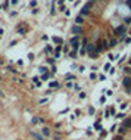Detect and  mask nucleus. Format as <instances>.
<instances>
[{
	"instance_id": "obj_9",
	"label": "nucleus",
	"mask_w": 131,
	"mask_h": 140,
	"mask_svg": "<svg viewBox=\"0 0 131 140\" xmlns=\"http://www.w3.org/2000/svg\"><path fill=\"white\" fill-rule=\"evenodd\" d=\"M93 49H94V46H93V44H89V50H90V52H91Z\"/></svg>"
},
{
	"instance_id": "obj_7",
	"label": "nucleus",
	"mask_w": 131,
	"mask_h": 140,
	"mask_svg": "<svg viewBox=\"0 0 131 140\" xmlns=\"http://www.w3.org/2000/svg\"><path fill=\"white\" fill-rule=\"evenodd\" d=\"M80 31H81L80 27H74V32H80Z\"/></svg>"
},
{
	"instance_id": "obj_8",
	"label": "nucleus",
	"mask_w": 131,
	"mask_h": 140,
	"mask_svg": "<svg viewBox=\"0 0 131 140\" xmlns=\"http://www.w3.org/2000/svg\"><path fill=\"white\" fill-rule=\"evenodd\" d=\"M43 133H44L46 134V136H49V134H50V133H49V130H47V128L44 127V128H43Z\"/></svg>"
},
{
	"instance_id": "obj_10",
	"label": "nucleus",
	"mask_w": 131,
	"mask_h": 140,
	"mask_svg": "<svg viewBox=\"0 0 131 140\" xmlns=\"http://www.w3.org/2000/svg\"><path fill=\"white\" fill-rule=\"evenodd\" d=\"M2 34H3V30H0V37H2Z\"/></svg>"
},
{
	"instance_id": "obj_2",
	"label": "nucleus",
	"mask_w": 131,
	"mask_h": 140,
	"mask_svg": "<svg viewBox=\"0 0 131 140\" xmlns=\"http://www.w3.org/2000/svg\"><path fill=\"white\" fill-rule=\"evenodd\" d=\"M124 86L125 87H131V78H125V80H124Z\"/></svg>"
},
{
	"instance_id": "obj_6",
	"label": "nucleus",
	"mask_w": 131,
	"mask_h": 140,
	"mask_svg": "<svg viewBox=\"0 0 131 140\" xmlns=\"http://www.w3.org/2000/svg\"><path fill=\"white\" fill-rule=\"evenodd\" d=\"M81 22H83V16H78V18H77V24H81Z\"/></svg>"
},
{
	"instance_id": "obj_5",
	"label": "nucleus",
	"mask_w": 131,
	"mask_h": 140,
	"mask_svg": "<svg viewBox=\"0 0 131 140\" xmlns=\"http://www.w3.org/2000/svg\"><path fill=\"white\" fill-rule=\"evenodd\" d=\"M32 136H34V137H35L37 140H43V139H41V137L39 136V134H35V133H32Z\"/></svg>"
},
{
	"instance_id": "obj_4",
	"label": "nucleus",
	"mask_w": 131,
	"mask_h": 140,
	"mask_svg": "<svg viewBox=\"0 0 131 140\" xmlns=\"http://www.w3.org/2000/svg\"><path fill=\"white\" fill-rule=\"evenodd\" d=\"M124 127H131V120L130 121H125L124 122Z\"/></svg>"
},
{
	"instance_id": "obj_3",
	"label": "nucleus",
	"mask_w": 131,
	"mask_h": 140,
	"mask_svg": "<svg viewBox=\"0 0 131 140\" xmlns=\"http://www.w3.org/2000/svg\"><path fill=\"white\" fill-rule=\"evenodd\" d=\"M81 13H83V15H87V13H89V6H84L83 9H81Z\"/></svg>"
},
{
	"instance_id": "obj_1",
	"label": "nucleus",
	"mask_w": 131,
	"mask_h": 140,
	"mask_svg": "<svg viewBox=\"0 0 131 140\" xmlns=\"http://www.w3.org/2000/svg\"><path fill=\"white\" fill-rule=\"evenodd\" d=\"M71 44H72V47L77 50L78 49V37H75V38H72V40H71Z\"/></svg>"
},
{
	"instance_id": "obj_11",
	"label": "nucleus",
	"mask_w": 131,
	"mask_h": 140,
	"mask_svg": "<svg viewBox=\"0 0 131 140\" xmlns=\"http://www.w3.org/2000/svg\"><path fill=\"white\" fill-rule=\"evenodd\" d=\"M0 94H2V93H0Z\"/></svg>"
}]
</instances>
